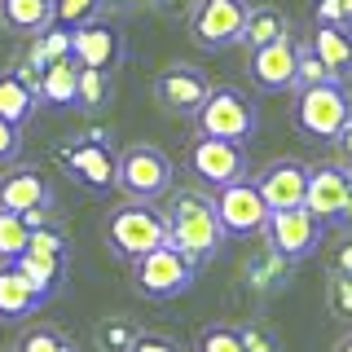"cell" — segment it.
Here are the masks:
<instances>
[{"label": "cell", "mask_w": 352, "mask_h": 352, "mask_svg": "<svg viewBox=\"0 0 352 352\" xmlns=\"http://www.w3.org/2000/svg\"><path fill=\"white\" fill-rule=\"evenodd\" d=\"M163 216H168V242L181 251V256H190L198 269L220 256V247H225V229H220L216 207H212V198H207L203 190H194V185L172 190L168 212H163Z\"/></svg>", "instance_id": "cell-1"}, {"label": "cell", "mask_w": 352, "mask_h": 352, "mask_svg": "<svg viewBox=\"0 0 352 352\" xmlns=\"http://www.w3.org/2000/svg\"><path fill=\"white\" fill-rule=\"evenodd\" d=\"M352 119V93L344 88V80H326V84H308L295 88L291 102V124L304 141H330L344 132V124Z\"/></svg>", "instance_id": "cell-2"}, {"label": "cell", "mask_w": 352, "mask_h": 352, "mask_svg": "<svg viewBox=\"0 0 352 352\" xmlns=\"http://www.w3.org/2000/svg\"><path fill=\"white\" fill-rule=\"evenodd\" d=\"M163 242H168V216L154 203L128 198V203H119L106 216V247H110V256H119L124 264L141 260L146 251L163 247Z\"/></svg>", "instance_id": "cell-3"}, {"label": "cell", "mask_w": 352, "mask_h": 352, "mask_svg": "<svg viewBox=\"0 0 352 352\" xmlns=\"http://www.w3.org/2000/svg\"><path fill=\"white\" fill-rule=\"evenodd\" d=\"M132 291L141 295V300H176V295H185L198 278V264L190 256H181V251L172 247V242H163V247L146 251L141 260H132Z\"/></svg>", "instance_id": "cell-4"}, {"label": "cell", "mask_w": 352, "mask_h": 352, "mask_svg": "<svg viewBox=\"0 0 352 352\" xmlns=\"http://www.w3.org/2000/svg\"><path fill=\"white\" fill-rule=\"evenodd\" d=\"M176 181V168L172 159L163 154L159 146H124L115 159V190L124 198H137V203H154L172 190Z\"/></svg>", "instance_id": "cell-5"}, {"label": "cell", "mask_w": 352, "mask_h": 352, "mask_svg": "<svg viewBox=\"0 0 352 352\" xmlns=\"http://www.w3.org/2000/svg\"><path fill=\"white\" fill-rule=\"evenodd\" d=\"M194 124L203 137H225V141H242L247 146L260 128V110L247 93H238L234 84H220L207 93V102L194 110Z\"/></svg>", "instance_id": "cell-6"}, {"label": "cell", "mask_w": 352, "mask_h": 352, "mask_svg": "<svg viewBox=\"0 0 352 352\" xmlns=\"http://www.w3.org/2000/svg\"><path fill=\"white\" fill-rule=\"evenodd\" d=\"M58 159H62V172L71 176L75 185H84V190H93V194L115 190V159H119V150L110 146L106 128H88L80 141H66V146L58 150Z\"/></svg>", "instance_id": "cell-7"}, {"label": "cell", "mask_w": 352, "mask_h": 352, "mask_svg": "<svg viewBox=\"0 0 352 352\" xmlns=\"http://www.w3.org/2000/svg\"><path fill=\"white\" fill-rule=\"evenodd\" d=\"M251 5L247 0H194L185 9V22H190V40L203 44V49H229V44L242 40V27H247Z\"/></svg>", "instance_id": "cell-8"}, {"label": "cell", "mask_w": 352, "mask_h": 352, "mask_svg": "<svg viewBox=\"0 0 352 352\" xmlns=\"http://www.w3.org/2000/svg\"><path fill=\"white\" fill-rule=\"evenodd\" d=\"M212 207H216V220L225 229V238H260L264 225H269V203L260 198L251 176H242L234 185H220Z\"/></svg>", "instance_id": "cell-9"}, {"label": "cell", "mask_w": 352, "mask_h": 352, "mask_svg": "<svg viewBox=\"0 0 352 352\" xmlns=\"http://www.w3.org/2000/svg\"><path fill=\"white\" fill-rule=\"evenodd\" d=\"M190 168L203 185H212V190H220V185H234L242 181V176L251 172V159H247V146L242 141H225V137H203V132H194L190 141Z\"/></svg>", "instance_id": "cell-10"}, {"label": "cell", "mask_w": 352, "mask_h": 352, "mask_svg": "<svg viewBox=\"0 0 352 352\" xmlns=\"http://www.w3.org/2000/svg\"><path fill=\"white\" fill-rule=\"evenodd\" d=\"M264 242L273 251H282L286 260H308L326 238V225L317 220L308 207H286V212H269V225H264Z\"/></svg>", "instance_id": "cell-11"}, {"label": "cell", "mask_w": 352, "mask_h": 352, "mask_svg": "<svg viewBox=\"0 0 352 352\" xmlns=\"http://www.w3.org/2000/svg\"><path fill=\"white\" fill-rule=\"evenodd\" d=\"M207 93H212V80L194 62H172L154 75V102L168 110V115H194L207 102Z\"/></svg>", "instance_id": "cell-12"}, {"label": "cell", "mask_w": 352, "mask_h": 352, "mask_svg": "<svg viewBox=\"0 0 352 352\" xmlns=\"http://www.w3.org/2000/svg\"><path fill=\"white\" fill-rule=\"evenodd\" d=\"M295 44L291 36L264 44V49H251L247 58V75L260 93H295Z\"/></svg>", "instance_id": "cell-13"}, {"label": "cell", "mask_w": 352, "mask_h": 352, "mask_svg": "<svg viewBox=\"0 0 352 352\" xmlns=\"http://www.w3.org/2000/svg\"><path fill=\"white\" fill-rule=\"evenodd\" d=\"M304 207L313 212L322 225H339L348 207V168L339 163H322V168L308 172V190H304Z\"/></svg>", "instance_id": "cell-14"}, {"label": "cell", "mask_w": 352, "mask_h": 352, "mask_svg": "<svg viewBox=\"0 0 352 352\" xmlns=\"http://www.w3.org/2000/svg\"><path fill=\"white\" fill-rule=\"evenodd\" d=\"M71 58L88 66V71H110L124 62V36H119L110 22H84L71 31Z\"/></svg>", "instance_id": "cell-15"}, {"label": "cell", "mask_w": 352, "mask_h": 352, "mask_svg": "<svg viewBox=\"0 0 352 352\" xmlns=\"http://www.w3.org/2000/svg\"><path fill=\"white\" fill-rule=\"evenodd\" d=\"M256 190L269 203V212H286V207H304V190H308V168L300 159H278L264 163L256 172Z\"/></svg>", "instance_id": "cell-16"}, {"label": "cell", "mask_w": 352, "mask_h": 352, "mask_svg": "<svg viewBox=\"0 0 352 352\" xmlns=\"http://www.w3.org/2000/svg\"><path fill=\"white\" fill-rule=\"evenodd\" d=\"M0 207H5V212H18V216L53 207L49 176L40 168H5V176H0Z\"/></svg>", "instance_id": "cell-17"}, {"label": "cell", "mask_w": 352, "mask_h": 352, "mask_svg": "<svg viewBox=\"0 0 352 352\" xmlns=\"http://www.w3.org/2000/svg\"><path fill=\"white\" fill-rule=\"evenodd\" d=\"M36 97H40V102H49V106L75 110V102H80V62H75V58H58V62L40 66Z\"/></svg>", "instance_id": "cell-18"}, {"label": "cell", "mask_w": 352, "mask_h": 352, "mask_svg": "<svg viewBox=\"0 0 352 352\" xmlns=\"http://www.w3.org/2000/svg\"><path fill=\"white\" fill-rule=\"evenodd\" d=\"M44 295L31 286L14 264H0V322H27L31 313H40Z\"/></svg>", "instance_id": "cell-19"}, {"label": "cell", "mask_w": 352, "mask_h": 352, "mask_svg": "<svg viewBox=\"0 0 352 352\" xmlns=\"http://www.w3.org/2000/svg\"><path fill=\"white\" fill-rule=\"evenodd\" d=\"M291 264L295 260H286L282 251H273L269 242H264L256 256H247V264H242V282H247L256 295H273V291H282V286L291 282Z\"/></svg>", "instance_id": "cell-20"}, {"label": "cell", "mask_w": 352, "mask_h": 352, "mask_svg": "<svg viewBox=\"0 0 352 352\" xmlns=\"http://www.w3.org/2000/svg\"><path fill=\"white\" fill-rule=\"evenodd\" d=\"M308 49L326 62V71L335 75V80H344V75L352 71V36H348L344 27L313 22V31H308Z\"/></svg>", "instance_id": "cell-21"}, {"label": "cell", "mask_w": 352, "mask_h": 352, "mask_svg": "<svg viewBox=\"0 0 352 352\" xmlns=\"http://www.w3.org/2000/svg\"><path fill=\"white\" fill-rule=\"evenodd\" d=\"M66 264H71L66 256H53V251H36V247H27V251H22V256L14 260V269H18L31 286H36L44 300H49V295L66 282Z\"/></svg>", "instance_id": "cell-22"}, {"label": "cell", "mask_w": 352, "mask_h": 352, "mask_svg": "<svg viewBox=\"0 0 352 352\" xmlns=\"http://www.w3.org/2000/svg\"><path fill=\"white\" fill-rule=\"evenodd\" d=\"M0 22L18 36H36L53 22V0H0Z\"/></svg>", "instance_id": "cell-23"}, {"label": "cell", "mask_w": 352, "mask_h": 352, "mask_svg": "<svg viewBox=\"0 0 352 352\" xmlns=\"http://www.w3.org/2000/svg\"><path fill=\"white\" fill-rule=\"evenodd\" d=\"M40 110V97H36V88L31 84H22L14 71H5L0 75V119H9V124H27L31 115Z\"/></svg>", "instance_id": "cell-24"}, {"label": "cell", "mask_w": 352, "mask_h": 352, "mask_svg": "<svg viewBox=\"0 0 352 352\" xmlns=\"http://www.w3.org/2000/svg\"><path fill=\"white\" fill-rule=\"evenodd\" d=\"M282 36H291L286 14H282V9H273V5H260V9H251V14H247V27H242V40L238 44H247V49H264V44H273V40H282Z\"/></svg>", "instance_id": "cell-25"}, {"label": "cell", "mask_w": 352, "mask_h": 352, "mask_svg": "<svg viewBox=\"0 0 352 352\" xmlns=\"http://www.w3.org/2000/svg\"><path fill=\"white\" fill-rule=\"evenodd\" d=\"M137 335H141V326L132 322L128 313H106L102 322L93 326V344H97V352H128L132 344H137Z\"/></svg>", "instance_id": "cell-26"}, {"label": "cell", "mask_w": 352, "mask_h": 352, "mask_svg": "<svg viewBox=\"0 0 352 352\" xmlns=\"http://www.w3.org/2000/svg\"><path fill=\"white\" fill-rule=\"evenodd\" d=\"M27 62L31 66H49L58 58H71V27H62V22H49L44 31H36V36H27Z\"/></svg>", "instance_id": "cell-27"}, {"label": "cell", "mask_w": 352, "mask_h": 352, "mask_svg": "<svg viewBox=\"0 0 352 352\" xmlns=\"http://www.w3.org/2000/svg\"><path fill=\"white\" fill-rule=\"evenodd\" d=\"M110 102H115V75L80 66V102H75V110H106Z\"/></svg>", "instance_id": "cell-28"}, {"label": "cell", "mask_w": 352, "mask_h": 352, "mask_svg": "<svg viewBox=\"0 0 352 352\" xmlns=\"http://www.w3.org/2000/svg\"><path fill=\"white\" fill-rule=\"evenodd\" d=\"M27 242H31L27 216L5 212V207H0V264H14L22 251H27Z\"/></svg>", "instance_id": "cell-29"}, {"label": "cell", "mask_w": 352, "mask_h": 352, "mask_svg": "<svg viewBox=\"0 0 352 352\" xmlns=\"http://www.w3.org/2000/svg\"><path fill=\"white\" fill-rule=\"evenodd\" d=\"M14 352H75V344L58 326H36V330H27V335L18 339Z\"/></svg>", "instance_id": "cell-30"}, {"label": "cell", "mask_w": 352, "mask_h": 352, "mask_svg": "<svg viewBox=\"0 0 352 352\" xmlns=\"http://www.w3.org/2000/svg\"><path fill=\"white\" fill-rule=\"evenodd\" d=\"M194 352H242L238 326H225V322L203 326V330H198V339H194Z\"/></svg>", "instance_id": "cell-31"}, {"label": "cell", "mask_w": 352, "mask_h": 352, "mask_svg": "<svg viewBox=\"0 0 352 352\" xmlns=\"http://www.w3.org/2000/svg\"><path fill=\"white\" fill-rule=\"evenodd\" d=\"M326 304H330V317H339V322L352 326V273L330 269V278H326Z\"/></svg>", "instance_id": "cell-32"}, {"label": "cell", "mask_w": 352, "mask_h": 352, "mask_svg": "<svg viewBox=\"0 0 352 352\" xmlns=\"http://www.w3.org/2000/svg\"><path fill=\"white\" fill-rule=\"evenodd\" d=\"M102 14V0H53V22L62 27H84V22H97Z\"/></svg>", "instance_id": "cell-33"}, {"label": "cell", "mask_w": 352, "mask_h": 352, "mask_svg": "<svg viewBox=\"0 0 352 352\" xmlns=\"http://www.w3.org/2000/svg\"><path fill=\"white\" fill-rule=\"evenodd\" d=\"M326 80H335V75L326 71V62L317 58L313 49H308V40L295 49V88H308V84H326Z\"/></svg>", "instance_id": "cell-34"}, {"label": "cell", "mask_w": 352, "mask_h": 352, "mask_svg": "<svg viewBox=\"0 0 352 352\" xmlns=\"http://www.w3.org/2000/svg\"><path fill=\"white\" fill-rule=\"evenodd\" d=\"M313 22L352 31V0H317V5H313Z\"/></svg>", "instance_id": "cell-35"}, {"label": "cell", "mask_w": 352, "mask_h": 352, "mask_svg": "<svg viewBox=\"0 0 352 352\" xmlns=\"http://www.w3.org/2000/svg\"><path fill=\"white\" fill-rule=\"evenodd\" d=\"M238 335H242V352H282L278 335H273L269 326H260V322H247V326H238Z\"/></svg>", "instance_id": "cell-36"}, {"label": "cell", "mask_w": 352, "mask_h": 352, "mask_svg": "<svg viewBox=\"0 0 352 352\" xmlns=\"http://www.w3.org/2000/svg\"><path fill=\"white\" fill-rule=\"evenodd\" d=\"M22 154V128L9 124V119H0V168H9Z\"/></svg>", "instance_id": "cell-37"}, {"label": "cell", "mask_w": 352, "mask_h": 352, "mask_svg": "<svg viewBox=\"0 0 352 352\" xmlns=\"http://www.w3.org/2000/svg\"><path fill=\"white\" fill-rule=\"evenodd\" d=\"M128 352H181V344H176L172 335H163V330H141L137 344H132Z\"/></svg>", "instance_id": "cell-38"}, {"label": "cell", "mask_w": 352, "mask_h": 352, "mask_svg": "<svg viewBox=\"0 0 352 352\" xmlns=\"http://www.w3.org/2000/svg\"><path fill=\"white\" fill-rule=\"evenodd\" d=\"M335 269L339 273H352V229H344L335 242Z\"/></svg>", "instance_id": "cell-39"}, {"label": "cell", "mask_w": 352, "mask_h": 352, "mask_svg": "<svg viewBox=\"0 0 352 352\" xmlns=\"http://www.w3.org/2000/svg\"><path fill=\"white\" fill-rule=\"evenodd\" d=\"M330 146L339 150V163H344V168H352V119L344 124V132H339V137L330 141Z\"/></svg>", "instance_id": "cell-40"}, {"label": "cell", "mask_w": 352, "mask_h": 352, "mask_svg": "<svg viewBox=\"0 0 352 352\" xmlns=\"http://www.w3.org/2000/svg\"><path fill=\"white\" fill-rule=\"evenodd\" d=\"M150 0H102L106 14H137V9H146Z\"/></svg>", "instance_id": "cell-41"}, {"label": "cell", "mask_w": 352, "mask_h": 352, "mask_svg": "<svg viewBox=\"0 0 352 352\" xmlns=\"http://www.w3.org/2000/svg\"><path fill=\"white\" fill-rule=\"evenodd\" d=\"M150 5H159V9H168V14H185V9L194 5V0H150Z\"/></svg>", "instance_id": "cell-42"}, {"label": "cell", "mask_w": 352, "mask_h": 352, "mask_svg": "<svg viewBox=\"0 0 352 352\" xmlns=\"http://www.w3.org/2000/svg\"><path fill=\"white\" fill-rule=\"evenodd\" d=\"M344 229H352V168H348V207H344V220H339Z\"/></svg>", "instance_id": "cell-43"}, {"label": "cell", "mask_w": 352, "mask_h": 352, "mask_svg": "<svg viewBox=\"0 0 352 352\" xmlns=\"http://www.w3.org/2000/svg\"><path fill=\"white\" fill-rule=\"evenodd\" d=\"M330 352H352V335H344V339H339V344L330 348Z\"/></svg>", "instance_id": "cell-44"}, {"label": "cell", "mask_w": 352, "mask_h": 352, "mask_svg": "<svg viewBox=\"0 0 352 352\" xmlns=\"http://www.w3.org/2000/svg\"><path fill=\"white\" fill-rule=\"evenodd\" d=\"M348 75H352V71H348ZM348 93H352V88H348Z\"/></svg>", "instance_id": "cell-45"}, {"label": "cell", "mask_w": 352, "mask_h": 352, "mask_svg": "<svg viewBox=\"0 0 352 352\" xmlns=\"http://www.w3.org/2000/svg\"><path fill=\"white\" fill-rule=\"evenodd\" d=\"M0 27H5V22H0Z\"/></svg>", "instance_id": "cell-46"}]
</instances>
